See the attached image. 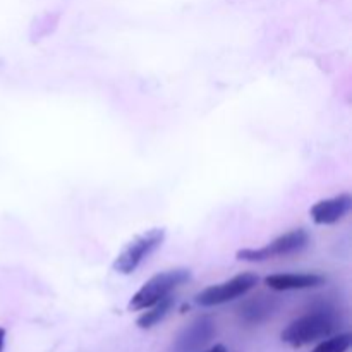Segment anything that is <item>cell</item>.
Here are the masks:
<instances>
[{"label": "cell", "instance_id": "obj_3", "mask_svg": "<svg viewBox=\"0 0 352 352\" xmlns=\"http://www.w3.org/2000/svg\"><path fill=\"white\" fill-rule=\"evenodd\" d=\"M336 329V316L329 309H315L301 318L294 320L282 332V340L291 347H305L308 344L325 339Z\"/></svg>", "mask_w": 352, "mask_h": 352}, {"label": "cell", "instance_id": "obj_9", "mask_svg": "<svg viewBox=\"0 0 352 352\" xmlns=\"http://www.w3.org/2000/svg\"><path fill=\"white\" fill-rule=\"evenodd\" d=\"M274 308V301L270 298L260 296V298H253L246 305L241 306V316L248 323H260L272 315Z\"/></svg>", "mask_w": 352, "mask_h": 352}, {"label": "cell", "instance_id": "obj_11", "mask_svg": "<svg viewBox=\"0 0 352 352\" xmlns=\"http://www.w3.org/2000/svg\"><path fill=\"white\" fill-rule=\"evenodd\" d=\"M351 333H340V336L330 337L315 347L311 352H347L351 347Z\"/></svg>", "mask_w": 352, "mask_h": 352}, {"label": "cell", "instance_id": "obj_8", "mask_svg": "<svg viewBox=\"0 0 352 352\" xmlns=\"http://www.w3.org/2000/svg\"><path fill=\"white\" fill-rule=\"evenodd\" d=\"M327 282L322 274L315 272H305V274H275L268 275L265 278V284L272 291L284 292V291H305V289L320 287Z\"/></svg>", "mask_w": 352, "mask_h": 352}, {"label": "cell", "instance_id": "obj_12", "mask_svg": "<svg viewBox=\"0 0 352 352\" xmlns=\"http://www.w3.org/2000/svg\"><path fill=\"white\" fill-rule=\"evenodd\" d=\"M205 352H229V351H227L226 346H222V344H217V346L210 347V349L205 351Z\"/></svg>", "mask_w": 352, "mask_h": 352}, {"label": "cell", "instance_id": "obj_5", "mask_svg": "<svg viewBox=\"0 0 352 352\" xmlns=\"http://www.w3.org/2000/svg\"><path fill=\"white\" fill-rule=\"evenodd\" d=\"M258 284V277L254 274H239L236 277L229 278L220 284L210 285V287L203 289L199 294H196L195 301L198 306L203 308H212V306L226 305V302L234 301L237 298H243L248 292L253 291Z\"/></svg>", "mask_w": 352, "mask_h": 352}, {"label": "cell", "instance_id": "obj_7", "mask_svg": "<svg viewBox=\"0 0 352 352\" xmlns=\"http://www.w3.org/2000/svg\"><path fill=\"white\" fill-rule=\"evenodd\" d=\"M352 198L351 195H339L332 198H325L316 201L309 208V217L316 226H333L340 222L351 212Z\"/></svg>", "mask_w": 352, "mask_h": 352}, {"label": "cell", "instance_id": "obj_10", "mask_svg": "<svg viewBox=\"0 0 352 352\" xmlns=\"http://www.w3.org/2000/svg\"><path fill=\"white\" fill-rule=\"evenodd\" d=\"M172 306H174V299H172V296H168V298L155 302L153 306L146 308V313H143V315L138 318V322H136L138 327L143 330L153 329L155 325H158V323H160L162 320L168 315V311L172 309Z\"/></svg>", "mask_w": 352, "mask_h": 352}, {"label": "cell", "instance_id": "obj_6", "mask_svg": "<svg viewBox=\"0 0 352 352\" xmlns=\"http://www.w3.org/2000/svg\"><path fill=\"white\" fill-rule=\"evenodd\" d=\"M215 336V323L210 316H199L179 332L170 352H199Z\"/></svg>", "mask_w": 352, "mask_h": 352}, {"label": "cell", "instance_id": "obj_2", "mask_svg": "<svg viewBox=\"0 0 352 352\" xmlns=\"http://www.w3.org/2000/svg\"><path fill=\"white\" fill-rule=\"evenodd\" d=\"M189 280H191L189 268L177 267L160 272V274L153 275L150 280L144 282L140 291L131 298L129 309L131 311H143V309L153 306L155 302L172 296V292L177 291L181 285H184Z\"/></svg>", "mask_w": 352, "mask_h": 352}, {"label": "cell", "instance_id": "obj_4", "mask_svg": "<svg viewBox=\"0 0 352 352\" xmlns=\"http://www.w3.org/2000/svg\"><path fill=\"white\" fill-rule=\"evenodd\" d=\"M308 230L299 227V229H291L289 232L282 234L277 239L268 243L267 246L260 248V250H241L237 251V260L250 261V263H256V261H267L272 258L278 256H289V254L301 253L309 246Z\"/></svg>", "mask_w": 352, "mask_h": 352}, {"label": "cell", "instance_id": "obj_1", "mask_svg": "<svg viewBox=\"0 0 352 352\" xmlns=\"http://www.w3.org/2000/svg\"><path fill=\"white\" fill-rule=\"evenodd\" d=\"M167 237V230L164 227H153L126 243V246L119 251L113 260L112 268L120 275H131L162 248Z\"/></svg>", "mask_w": 352, "mask_h": 352}, {"label": "cell", "instance_id": "obj_13", "mask_svg": "<svg viewBox=\"0 0 352 352\" xmlns=\"http://www.w3.org/2000/svg\"><path fill=\"white\" fill-rule=\"evenodd\" d=\"M3 344H6V330L0 329V352L3 351Z\"/></svg>", "mask_w": 352, "mask_h": 352}]
</instances>
